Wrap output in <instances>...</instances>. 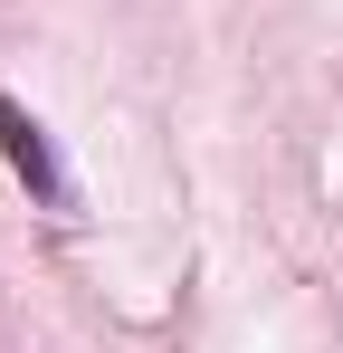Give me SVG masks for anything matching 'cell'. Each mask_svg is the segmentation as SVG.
Segmentation results:
<instances>
[{"label": "cell", "instance_id": "cell-1", "mask_svg": "<svg viewBox=\"0 0 343 353\" xmlns=\"http://www.w3.org/2000/svg\"><path fill=\"white\" fill-rule=\"evenodd\" d=\"M0 153H10V172L29 181L39 210H67V201H76V181H67V163H57V143H48V124L29 115L19 96H0Z\"/></svg>", "mask_w": 343, "mask_h": 353}]
</instances>
